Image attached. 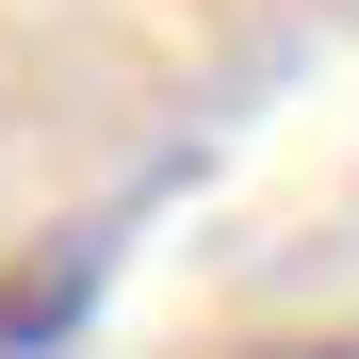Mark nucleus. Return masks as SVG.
I'll use <instances>...</instances> for the list:
<instances>
[]
</instances>
